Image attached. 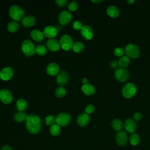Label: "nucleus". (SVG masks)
<instances>
[{
    "label": "nucleus",
    "instance_id": "nucleus-2",
    "mask_svg": "<svg viewBox=\"0 0 150 150\" xmlns=\"http://www.w3.org/2000/svg\"><path fill=\"white\" fill-rule=\"evenodd\" d=\"M9 15L14 21H22L24 18L25 12L22 7L18 5L11 6L9 9Z\"/></svg>",
    "mask_w": 150,
    "mask_h": 150
},
{
    "label": "nucleus",
    "instance_id": "nucleus-39",
    "mask_svg": "<svg viewBox=\"0 0 150 150\" xmlns=\"http://www.w3.org/2000/svg\"><path fill=\"white\" fill-rule=\"evenodd\" d=\"M56 2L58 6L60 7H63V6H65L67 4V0H56Z\"/></svg>",
    "mask_w": 150,
    "mask_h": 150
},
{
    "label": "nucleus",
    "instance_id": "nucleus-26",
    "mask_svg": "<svg viewBox=\"0 0 150 150\" xmlns=\"http://www.w3.org/2000/svg\"><path fill=\"white\" fill-rule=\"evenodd\" d=\"M49 131L52 135L57 136L60 134V127L58 124L54 123L50 127Z\"/></svg>",
    "mask_w": 150,
    "mask_h": 150
},
{
    "label": "nucleus",
    "instance_id": "nucleus-44",
    "mask_svg": "<svg viewBox=\"0 0 150 150\" xmlns=\"http://www.w3.org/2000/svg\"><path fill=\"white\" fill-rule=\"evenodd\" d=\"M103 1H102V0H96V1H95V0H94V1H91V2H94V3H96V4H98V3H100V2H103Z\"/></svg>",
    "mask_w": 150,
    "mask_h": 150
},
{
    "label": "nucleus",
    "instance_id": "nucleus-6",
    "mask_svg": "<svg viewBox=\"0 0 150 150\" xmlns=\"http://www.w3.org/2000/svg\"><path fill=\"white\" fill-rule=\"evenodd\" d=\"M137 92V88L134 84L131 83H127L122 89V96L127 98L132 97Z\"/></svg>",
    "mask_w": 150,
    "mask_h": 150
},
{
    "label": "nucleus",
    "instance_id": "nucleus-36",
    "mask_svg": "<svg viewBox=\"0 0 150 150\" xmlns=\"http://www.w3.org/2000/svg\"><path fill=\"white\" fill-rule=\"evenodd\" d=\"M83 26V23L79 21H76L73 23V28L76 30H80Z\"/></svg>",
    "mask_w": 150,
    "mask_h": 150
},
{
    "label": "nucleus",
    "instance_id": "nucleus-14",
    "mask_svg": "<svg viewBox=\"0 0 150 150\" xmlns=\"http://www.w3.org/2000/svg\"><path fill=\"white\" fill-rule=\"evenodd\" d=\"M69 80V74L66 71H62L59 72L56 77V82L60 86H65Z\"/></svg>",
    "mask_w": 150,
    "mask_h": 150
},
{
    "label": "nucleus",
    "instance_id": "nucleus-34",
    "mask_svg": "<svg viewBox=\"0 0 150 150\" xmlns=\"http://www.w3.org/2000/svg\"><path fill=\"white\" fill-rule=\"evenodd\" d=\"M79 8V4L76 1H73L68 5V9L70 12H74L77 10Z\"/></svg>",
    "mask_w": 150,
    "mask_h": 150
},
{
    "label": "nucleus",
    "instance_id": "nucleus-18",
    "mask_svg": "<svg viewBox=\"0 0 150 150\" xmlns=\"http://www.w3.org/2000/svg\"><path fill=\"white\" fill-rule=\"evenodd\" d=\"M46 46L47 49L52 52H56L59 50L60 47L59 42L54 38L49 39L46 42Z\"/></svg>",
    "mask_w": 150,
    "mask_h": 150
},
{
    "label": "nucleus",
    "instance_id": "nucleus-25",
    "mask_svg": "<svg viewBox=\"0 0 150 150\" xmlns=\"http://www.w3.org/2000/svg\"><path fill=\"white\" fill-rule=\"evenodd\" d=\"M118 63V66L122 68H125L129 65L130 63V59L127 56H122L120 58Z\"/></svg>",
    "mask_w": 150,
    "mask_h": 150
},
{
    "label": "nucleus",
    "instance_id": "nucleus-38",
    "mask_svg": "<svg viewBox=\"0 0 150 150\" xmlns=\"http://www.w3.org/2000/svg\"><path fill=\"white\" fill-rule=\"evenodd\" d=\"M95 110V107L92 104H88L87 105L85 108V112L87 114H92Z\"/></svg>",
    "mask_w": 150,
    "mask_h": 150
},
{
    "label": "nucleus",
    "instance_id": "nucleus-21",
    "mask_svg": "<svg viewBox=\"0 0 150 150\" xmlns=\"http://www.w3.org/2000/svg\"><path fill=\"white\" fill-rule=\"evenodd\" d=\"M30 36L32 39L36 42H41L43 40L44 35L40 30L34 29L30 32Z\"/></svg>",
    "mask_w": 150,
    "mask_h": 150
},
{
    "label": "nucleus",
    "instance_id": "nucleus-17",
    "mask_svg": "<svg viewBox=\"0 0 150 150\" xmlns=\"http://www.w3.org/2000/svg\"><path fill=\"white\" fill-rule=\"evenodd\" d=\"M36 22V19L32 15H28L23 18L22 21V25L26 28L33 27Z\"/></svg>",
    "mask_w": 150,
    "mask_h": 150
},
{
    "label": "nucleus",
    "instance_id": "nucleus-15",
    "mask_svg": "<svg viewBox=\"0 0 150 150\" xmlns=\"http://www.w3.org/2000/svg\"><path fill=\"white\" fill-rule=\"evenodd\" d=\"M60 67L56 63H51L49 64L46 69V71L47 74L51 76H54L57 75L59 73Z\"/></svg>",
    "mask_w": 150,
    "mask_h": 150
},
{
    "label": "nucleus",
    "instance_id": "nucleus-35",
    "mask_svg": "<svg viewBox=\"0 0 150 150\" xmlns=\"http://www.w3.org/2000/svg\"><path fill=\"white\" fill-rule=\"evenodd\" d=\"M56 121V118L54 116L52 115H49L46 117L45 118V123L47 125H52V124H54Z\"/></svg>",
    "mask_w": 150,
    "mask_h": 150
},
{
    "label": "nucleus",
    "instance_id": "nucleus-32",
    "mask_svg": "<svg viewBox=\"0 0 150 150\" xmlns=\"http://www.w3.org/2000/svg\"><path fill=\"white\" fill-rule=\"evenodd\" d=\"M55 96L57 98H62L65 96L66 94V91L65 88L62 86L58 87L55 90Z\"/></svg>",
    "mask_w": 150,
    "mask_h": 150
},
{
    "label": "nucleus",
    "instance_id": "nucleus-24",
    "mask_svg": "<svg viewBox=\"0 0 150 150\" xmlns=\"http://www.w3.org/2000/svg\"><path fill=\"white\" fill-rule=\"evenodd\" d=\"M16 107L18 111L22 112L23 111L25 110L27 108V101L23 98H20L18 100V101L16 103Z\"/></svg>",
    "mask_w": 150,
    "mask_h": 150
},
{
    "label": "nucleus",
    "instance_id": "nucleus-5",
    "mask_svg": "<svg viewBox=\"0 0 150 150\" xmlns=\"http://www.w3.org/2000/svg\"><path fill=\"white\" fill-rule=\"evenodd\" d=\"M125 53L129 58L136 59L139 57L140 51L139 47L134 44H128L125 48Z\"/></svg>",
    "mask_w": 150,
    "mask_h": 150
},
{
    "label": "nucleus",
    "instance_id": "nucleus-12",
    "mask_svg": "<svg viewBox=\"0 0 150 150\" xmlns=\"http://www.w3.org/2000/svg\"><path fill=\"white\" fill-rule=\"evenodd\" d=\"M58 30L56 28L53 26H47L43 30L44 36L49 39H54L57 35Z\"/></svg>",
    "mask_w": 150,
    "mask_h": 150
},
{
    "label": "nucleus",
    "instance_id": "nucleus-37",
    "mask_svg": "<svg viewBox=\"0 0 150 150\" xmlns=\"http://www.w3.org/2000/svg\"><path fill=\"white\" fill-rule=\"evenodd\" d=\"M124 53V51L121 47H117L114 50V54L116 56L122 57Z\"/></svg>",
    "mask_w": 150,
    "mask_h": 150
},
{
    "label": "nucleus",
    "instance_id": "nucleus-33",
    "mask_svg": "<svg viewBox=\"0 0 150 150\" xmlns=\"http://www.w3.org/2000/svg\"><path fill=\"white\" fill-rule=\"evenodd\" d=\"M130 143L132 145H137L140 141V137L138 134H132L130 135L129 138Z\"/></svg>",
    "mask_w": 150,
    "mask_h": 150
},
{
    "label": "nucleus",
    "instance_id": "nucleus-7",
    "mask_svg": "<svg viewBox=\"0 0 150 150\" xmlns=\"http://www.w3.org/2000/svg\"><path fill=\"white\" fill-rule=\"evenodd\" d=\"M71 122V116L66 112H61L56 117V122L59 126L65 127Z\"/></svg>",
    "mask_w": 150,
    "mask_h": 150
},
{
    "label": "nucleus",
    "instance_id": "nucleus-40",
    "mask_svg": "<svg viewBox=\"0 0 150 150\" xmlns=\"http://www.w3.org/2000/svg\"><path fill=\"white\" fill-rule=\"evenodd\" d=\"M110 66L112 69H115L118 66V63L117 60H112L110 64Z\"/></svg>",
    "mask_w": 150,
    "mask_h": 150
},
{
    "label": "nucleus",
    "instance_id": "nucleus-4",
    "mask_svg": "<svg viewBox=\"0 0 150 150\" xmlns=\"http://www.w3.org/2000/svg\"><path fill=\"white\" fill-rule=\"evenodd\" d=\"M59 43L62 49L65 51H69L73 49V40L69 35L64 34L62 35L60 39Z\"/></svg>",
    "mask_w": 150,
    "mask_h": 150
},
{
    "label": "nucleus",
    "instance_id": "nucleus-29",
    "mask_svg": "<svg viewBox=\"0 0 150 150\" xmlns=\"http://www.w3.org/2000/svg\"><path fill=\"white\" fill-rule=\"evenodd\" d=\"M84 45L80 42V41H77L74 43L73 44V50L74 52L79 53H81L84 49Z\"/></svg>",
    "mask_w": 150,
    "mask_h": 150
},
{
    "label": "nucleus",
    "instance_id": "nucleus-23",
    "mask_svg": "<svg viewBox=\"0 0 150 150\" xmlns=\"http://www.w3.org/2000/svg\"><path fill=\"white\" fill-rule=\"evenodd\" d=\"M107 13L110 17L115 18L118 16L120 14V11L118 8L115 6L110 5L107 9Z\"/></svg>",
    "mask_w": 150,
    "mask_h": 150
},
{
    "label": "nucleus",
    "instance_id": "nucleus-20",
    "mask_svg": "<svg viewBox=\"0 0 150 150\" xmlns=\"http://www.w3.org/2000/svg\"><path fill=\"white\" fill-rule=\"evenodd\" d=\"M125 129L129 133H134L136 129V122L132 119H127L124 123Z\"/></svg>",
    "mask_w": 150,
    "mask_h": 150
},
{
    "label": "nucleus",
    "instance_id": "nucleus-19",
    "mask_svg": "<svg viewBox=\"0 0 150 150\" xmlns=\"http://www.w3.org/2000/svg\"><path fill=\"white\" fill-rule=\"evenodd\" d=\"M90 121V117L86 113H82L79 115L77 119V123L80 127H84Z\"/></svg>",
    "mask_w": 150,
    "mask_h": 150
},
{
    "label": "nucleus",
    "instance_id": "nucleus-11",
    "mask_svg": "<svg viewBox=\"0 0 150 150\" xmlns=\"http://www.w3.org/2000/svg\"><path fill=\"white\" fill-rule=\"evenodd\" d=\"M80 33L83 38L87 40H91L94 36V31L89 25L83 26L80 30Z\"/></svg>",
    "mask_w": 150,
    "mask_h": 150
},
{
    "label": "nucleus",
    "instance_id": "nucleus-31",
    "mask_svg": "<svg viewBox=\"0 0 150 150\" xmlns=\"http://www.w3.org/2000/svg\"><path fill=\"white\" fill-rule=\"evenodd\" d=\"M35 53L39 56H43L47 53V48L44 45H38L36 47Z\"/></svg>",
    "mask_w": 150,
    "mask_h": 150
},
{
    "label": "nucleus",
    "instance_id": "nucleus-9",
    "mask_svg": "<svg viewBox=\"0 0 150 150\" xmlns=\"http://www.w3.org/2000/svg\"><path fill=\"white\" fill-rule=\"evenodd\" d=\"M13 100V95L12 93L6 88L0 90V100L5 104H10Z\"/></svg>",
    "mask_w": 150,
    "mask_h": 150
},
{
    "label": "nucleus",
    "instance_id": "nucleus-8",
    "mask_svg": "<svg viewBox=\"0 0 150 150\" xmlns=\"http://www.w3.org/2000/svg\"><path fill=\"white\" fill-rule=\"evenodd\" d=\"M115 78L120 82L125 81L129 77V73L125 69L122 67L117 68L114 72Z\"/></svg>",
    "mask_w": 150,
    "mask_h": 150
},
{
    "label": "nucleus",
    "instance_id": "nucleus-1",
    "mask_svg": "<svg viewBox=\"0 0 150 150\" xmlns=\"http://www.w3.org/2000/svg\"><path fill=\"white\" fill-rule=\"evenodd\" d=\"M26 127L30 134H38L42 128V123L40 117L35 114L28 115L26 120Z\"/></svg>",
    "mask_w": 150,
    "mask_h": 150
},
{
    "label": "nucleus",
    "instance_id": "nucleus-41",
    "mask_svg": "<svg viewBox=\"0 0 150 150\" xmlns=\"http://www.w3.org/2000/svg\"><path fill=\"white\" fill-rule=\"evenodd\" d=\"M142 118V115L141 114L139 113V112H136L134 114V119L135 121H139L140 120H141Z\"/></svg>",
    "mask_w": 150,
    "mask_h": 150
},
{
    "label": "nucleus",
    "instance_id": "nucleus-27",
    "mask_svg": "<svg viewBox=\"0 0 150 150\" xmlns=\"http://www.w3.org/2000/svg\"><path fill=\"white\" fill-rule=\"evenodd\" d=\"M19 28V23L16 21H12L9 22L7 25V29L11 33H15Z\"/></svg>",
    "mask_w": 150,
    "mask_h": 150
},
{
    "label": "nucleus",
    "instance_id": "nucleus-42",
    "mask_svg": "<svg viewBox=\"0 0 150 150\" xmlns=\"http://www.w3.org/2000/svg\"><path fill=\"white\" fill-rule=\"evenodd\" d=\"M1 150H12V149L11 146H8V145H5L2 148Z\"/></svg>",
    "mask_w": 150,
    "mask_h": 150
},
{
    "label": "nucleus",
    "instance_id": "nucleus-13",
    "mask_svg": "<svg viewBox=\"0 0 150 150\" xmlns=\"http://www.w3.org/2000/svg\"><path fill=\"white\" fill-rule=\"evenodd\" d=\"M13 76V70L10 67H6L0 71V78L4 81L9 80Z\"/></svg>",
    "mask_w": 150,
    "mask_h": 150
},
{
    "label": "nucleus",
    "instance_id": "nucleus-28",
    "mask_svg": "<svg viewBox=\"0 0 150 150\" xmlns=\"http://www.w3.org/2000/svg\"><path fill=\"white\" fill-rule=\"evenodd\" d=\"M28 115L23 112H18L16 113L14 115L15 121L17 122H22L24 121H26Z\"/></svg>",
    "mask_w": 150,
    "mask_h": 150
},
{
    "label": "nucleus",
    "instance_id": "nucleus-43",
    "mask_svg": "<svg viewBox=\"0 0 150 150\" xmlns=\"http://www.w3.org/2000/svg\"><path fill=\"white\" fill-rule=\"evenodd\" d=\"M81 82H82L83 84V85H84V84H88V79H87V78H83V79H82Z\"/></svg>",
    "mask_w": 150,
    "mask_h": 150
},
{
    "label": "nucleus",
    "instance_id": "nucleus-45",
    "mask_svg": "<svg viewBox=\"0 0 150 150\" xmlns=\"http://www.w3.org/2000/svg\"><path fill=\"white\" fill-rule=\"evenodd\" d=\"M134 2H135V1H134V0H128V1H127V2L128 4H130V5L134 4Z\"/></svg>",
    "mask_w": 150,
    "mask_h": 150
},
{
    "label": "nucleus",
    "instance_id": "nucleus-10",
    "mask_svg": "<svg viewBox=\"0 0 150 150\" xmlns=\"http://www.w3.org/2000/svg\"><path fill=\"white\" fill-rule=\"evenodd\" d=\"M72 19V15L69 11H63L58 16L59 22L62 25H66L69 24Z\"/></svg>",
    "mask_w": 150,
    "mask_h": 150
},
{
    "label": "nucleus",
    "instance_id": "nucleus-16",
    "mask_svg": "<svg viewBox=\"0 0 150 150\" xmlns=\"http://www.w3.org/2000/svg\"><path fill=\"white\" fill-rule=\"evenodd\" d=\"M117 143L120 146L125 145L128 141L127 134L124 131H120L117 132L115 137Z\"/></svg>",
    "mask_w": 150,
    "mask_h": 150
},
{
    "label": "nucleus",
    "instance_id": "nucleus-30",
    "mask_svg": "<svg viewBox=\"0 0 150 150\" xmlns=\"http://www.w3.org/2000/svg\"><path fill=\"white\" fill-rule=\"evenodd\" d=\"M122 122L120 119H114L111 122V127L117 131H121L122 128Z\"/></svg>",
    "mask_w": 150,
    "mask_h": 150
},
{
    "label": "nucleus",
    "instance_id": "nucleus-3",
    "mask_svg": "<svg viewBox=\"0 0 150 150\" xmlns=\"http://www.w3.org/2000/svg\"><path fill=\"white\" fill-rule=\"evenodd\" d=\"M35 46L34 43L29 39L24 40L21 45V50L26 57L32 56L35 53Z\"/></svg>",
    "mask_w": 150,
    "mask_h": 150
},
{
    "label": "nucleus",
    "instance_id": "nucleus-22",
    "mask_svg": "<svg viewBox=\"0 0 150 150\" xmlns=\"http://www.w3.org/2000/svg\"><path fill=\"white\" fill-rule=\"evenodd\" d=\"M82 91L87 96H92L96 92V89L94 86L91 84H86L83 85L81 87Z\"/></svg>",
    "mask_w": 150,
    "mask_h": 150
}]
</instances>
